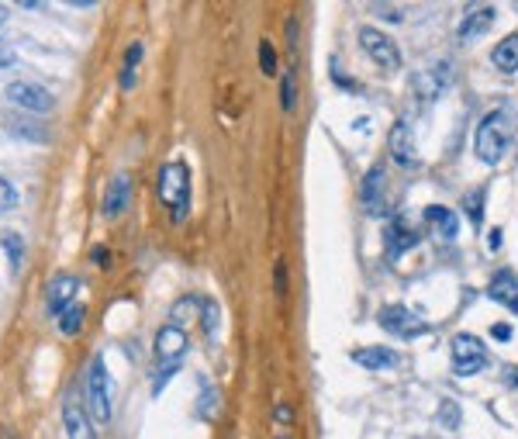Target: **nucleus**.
<instances>
[{
  "instance_id": "1",
  "label": "nucleus",
  "mask_w": 518,
  "mask_h": 439,
  "mask_svg": "<svg viewBox=\"0 0 518 439\" xmlns=\"http://www.w3.org/2000/svg\"><path fill=\"white\" fill-rule=\"evenodd\" d=\"M518 132V111L512 105H501L494 107L481 125H477V139H473V149H477V159L494 166L504 159L508 145L515 142Z\"/></svg>"
},
{
  "instance_id": "2",
  "label": "nucleus",
  "mask_w": 518,
  "mask_h": 439,
  "mask_svg": "<svg viewBox=\"0 0 518 439\" xmlns=\"http://www.w3.org/2000/svg\"><path fill=\"white\" fill-rule=\"evenodd\" d=\"M190 339L180 325L166 322L159 333H155V377H153V394H159L163 387L170 384V377L180 370V364L187 360Z\"/></svg>"
},
{
  "instance_id": "3",
  "label": "nucleus",
  "mask_w": 518,
  "mask_h": 439,
  "mask_svg": "<svg viewBox=\"0 0 518 439\" xmlns=\"http://www.w3.org/2000/svg\"><path fill=\"white\" fill-rule=\"evenodd\" d=\"M155 197H159V205L173 215V222H184V218H187V208H190V170H187V163L170 159V163L159 170V180H155Z\"/></svg>"
},
{
  "instance_id": "4",
  "label": "nucleus",
  "mask_w": 518,
  "mask_h": 439,
  "mask_svg": "<svg viewBox=\"0 0 518 439\" xmlns=\"http://www.w3.org/2000/svg\"><path fill=\"white\" fill-rule=\"evenodd\" d=\"M84 404H86V415H90L94 422H101V425L111 422V381H107L104 356H94V360H90V367H86Z\"/></svg>"
},
{
  "instance_id": "5",
  "label": "nucleus",
  "mask_w": 518,
  "mask_h": 439,
  "mask_svg": "<svg viewBox=\"0 0 518 439\" xmlns=\"http://www.w3.org/2000/svg\"><path fill=\"white\" fill-rule=\"evenodd\" d=\"M360 45L366 59L377 66L380 73H397L401 70V49L391 35H384L380 28H360Z\"/></svg>"
},
{
  "instance_id": "6",
  "label": "nucleus",
  "mask_w": 518,
  "mask_h": 439,
  "mask_svg": "<svg viewBox=\"0 0 518 439\" xmlns=\"http://www.w3.org/2000/svg\"><path fill=\"white\" fill-rule=\"evenodd\" d=\"M449 360H453V374L473 377V374H481L483 364H487V350H483V343L477 335L460 333V335H453V343H449Z\"/></svg>"
},
{
  "instance_id": "7",
  "label": "nucleus",
  "mask_w": 518,
  "mask_h": 439,
  "mask_svg": "<svg viewBox=\"0 0 518 439\" xmlns=\"http://www.w3.org/2000/svg\"><path fill=\"white\" fill-rule=\"evenodd\" d=\"M363 211L370 218H384L391 211V197H387V170L384 166H370L363 176V191H360Z\"/></svg>"
},
{
  "instance_id": "8",
  "label": "nucleus",
  "mask_w": 518,
  "mask_h": 439,
  "mask_svg": "<svg viewBox=\"0 0 518 439\" xmlns=\"http://www.w3.org/2000/svg\"><path fill=\"white\" fill-rule=\"evenodd\" d=\"M7 101L21 111H35V115H45L55 107V97H52L49 90L42 87V84H32V80H15V84H7Z\"/></svg>"
},
{
  "instance_id": "9",
  "label": "nucleus",
  "mask_w": 518,
  "mask_h": 439,
  "mask_svg": "<svg viewBox=\"0 0 518 439\" xmlns=\"http://www.w3.org/2000/svg\"><path fill=\"white\" fill-rule=\"evenodd\" d=\"M377 322L391 335H397V339H418V335L429 333V325L414 315V312H408L404 304H387V308H380Z\"/></svg>"
},
{
  "instance_id": "10",
  "label": "nucleus",
  "mask_w": 518,
  "mask_h": 439,
  "mask_svg": "<svg viewBox=\"0 0 518 439\" xmlns=\"http://www.w3.org/2000/svg\"><path fill=\"white\" fill-rule=\"evenodd\" d=\"M387 145H391V156H394L397 166H404V170H418V166H422L418 145H414V132H412V125L404 122V118H401V122H394Z\"/></svg>"
},
{
  "instance_id": "11",
  "label": "nucleus",
  "mask_w": 518,
  "mask_h": 439,
  "mask_svg": "<svg viewBox=\"0 0 518 439\" xmlns=\"http://www.w3.org/2000/svg\"><path fill=\"white\" fill-rule=\"evenodd\" d=\"M132 187H135V176L128 174V170H118V174L111 176V184L104 187V218H118L125 215V208L132 205Z\"/></svg>"
},
{
  "instance_id": "12",
  "label": "nucleus",
  "mask_w": 518,
  "mask_h": 439,
  "mask_svg": "<svg viewBox=\"0 0 518 439\" xmlns=\"http://www.w3.org/2000/svg\"><path fill=\"white\" fill-rule=\"evenodd\" d=\"M76 294H80V281L73 274H55L45 287V308H49L52 318H59L66 308L76 304Z\"/></svg>"
},
{
  "instance_id": "13",
  "label": "nucleus",
  "mask_w": 518,
  "mask_h": 439,
  "mask_svg": "<svg viewBox=\"0 0 518 439\" xmlns=\"http://www.w3.org/2000/svg\"><path fill=\"white\" fill-rule=\"evenodd\" d=\"M414 243H418V232L408 225V218H404V215H394V218H391V225H387V256L397 260L401 253L414 249Z\"/></svg>"
},
{
  "instance_id": "14",
  "label": "nucleus",
  "mask_w": 518,
  "mask_h": 439,
  "mask_svg": "<svg viewBox=\"0 0 518 439\" xmlns=\"http://www.w3.org/2000/svg\"><path fill=\"white\" fill-rule=\"evenodd\" d=\"M63 425H66L69 439H97L94 436V419L86 415V404L73 402V398L63 404Z\"/></svg>"
},
{
  "instance_id": "15",
  "label": "nucleus",
  "mask_w": 518,
  "mask_h": 439,
  "mask_svg": "<svg viewBox=\"0 0 518 439\" xmlns=\"http://www.w3.org/2000/svg\"><path fill=\"white\" fill-rule=\"evenodd\" d=\"M487 294L498 301V304H504L508 312H515L518 315V274L515 270H498V274L491 277Z\"/></svg>"
},
{
  "instance_id": "16",
  "label": "nucleus",
  "mask_w": 518,
  "mask_h": 439,
  "mask_svg": "<svg viewBox=\"0 0 518 439\" xmlns=\"http://www.w3.org/2000/svg\"><path fill=\"white\" fill-rule=\"evenodd\" d=\"M425 225H429V232L435 239L449 243V239H456V232H460V215H453V211L443 208V205H429V208H425Z\"/></svg>"
},
{
  "instance_id": "17",
  "label": "nucleus",
  "mask_w": 518,
  "mask_h": 439,
  "mask_svg": "<svg viewBox=\"0 0 518 439\" xmlns=\"http://www.w3.org/2000/svg\"><path fill=\"white\" fill-rule=\"evenodd\" d=\"M491 25H494V7H483V4H477V7H470L466 11L463 25H460V42H470V38L483 35V32H491Z\"/></svg>"
},
{
  "instance_id": "18",
  "label": "nucleus",
  "mask_w": 518,
  "mask_h": 439,
  "mask_svg": "<svg viewBox=\"0 0 518 439\" xmlns=\"http://www.w3.org/2000/svg\"><path fill=\"white\" fill-rule=\"evenodd\" d=\"M491 63H494L501 73H518V32L504 35L498 45L491 49Z\"/></svg>"
},
{
  "instance_id": "19",
  "label": "nucleus",
  "mask_w": 518,
  "mask_h": 439,
  "mask_svg": "<svg viewBox=\"0 0 518 439\" xmlns=\"http://www.w3.org/2000/svg\"><path fill=\"white\" fill-rule=\"evenodd\" d=\"M353 360L366 370H387L397 364V353L387 350V346H363V350L353 353Z\"/></svg>"
},
{
  "instance_id": "20",
  "label": "nucleus",
  "mask_w": 518,
  "mask_h": 439,
  "mask_svg": "<svg viewBox=\"0 0 518 439\" xmlns=\"http://www.w3.org/2000/svg\"><path fill=\"white\" fill-rule=\"evenodd\" d=\"M201 312H204V301H201V298H180L176 304H173L170 322H173V325H180V329H184V325H194Z\"/></svg>"
},
{
  "instance_id": "21",
  "label": "nucleus",
  "mask_w": 518,
  "mask_h": 439,
  "mask_svg": "<svg viewBox=\"0 0 518 439\" xmlns=\"http://www.w3.org/2000/svg\"><path fill=\"white\" fill-rule=\"evenodd\" d=\"M84 315H86V308L76 301L73 308H66L63 315H59V333L63 335H76L80 329H84Z\"/></svg>"
},
{
  "instance_id": "22",
  "label": "nucleus",
  "mask_w": 518,
  "mask_h": 439,
  "mask_svg": "<svg viewBox=\"0 0 518 439\" xmlns=\"http://www.w3.org/2000/svg\"><path fill=\"white\" fill-rule=\"evenodd\" d=\"M138 59H142V45H128V55H125V70H121V87L128 90L132 84H135V66Z\"/></svg>"
},
{
  "instance_id": "23",
  "label": "nucleus",
  "mask_w": 518,
  "mask_h": 439,
  "mask_svg": "<svg viewBox=\"0 0 518 439\" xmlns=\"http://www.w3.org/2000/svg\"><path fill=\"white\" fill-rule=\"evenodd\" d=\"M463 211L470 215V222H473V225H481V222H483V187H477V191L466 194Z\"/></svg>"
},
{
  "instance_id": "24",
  "label": "nucleus",
  "mask_w": 518,
  "mask_h": 439,
  "mask_svg": "<svg viewBox=\"0 0 518 439\" xmlns=\"http://www.w3.org/2000/svg\"><path fill=\"white\" fill-rule=\"evenodd\" d=\"M280 105H284V111H294V107H297V73H294V70L284 73V90H280Z\"/></svg>"
},
{
  "instance_id": "25",
  "label": "nucleus",
  "mask_w": 518,
  "mask_h": 439,
  "mask_svg": "<svg viewBox=\"0 0 518 439\" xmlns=\"http://www.w3.org/2000/svg\"><path fill=\"white\" fill-rule=\"evenodd\" d=\"M259 70L266 73V76H274L276 73V49L270 45V38L259 42Z\"/></svg>"
},
{
  "instance_id": "26",
  "label": "nucleus",
  "mask_w": 518,
  "mask_h": 439,
  "mask_svg": "<svg viewBox=\"0 0 518 439\" xmlns=\"http://www.w3.org/2000/svg\"><path fill=\"white\" fill-rule=\"evenodd\" d=\"M4 249H7V256H11V270H17V266H21V253H25V243H21V235L7 232V235H4Z\"/></svg>"
},
{
  "instance_id": "27",
  "label": "nucleus",
  "mask_w": 518,
  "mask_h": 439,
  "mask_svg": "<svg viewBox=\"0 0 518 439\" xmlns=\"http://www.w3.org/2000/svg\"><path fill=\"white\" fill-rule=\"evenodd\" d=\"M201 325H204L207 335H214L218 329V304L214 301H204V312H201Z\"/></svg>"
},
{
  "instance_id": "28",
  "label": "nucleus",
  "mask_w": 518,
  "mask_h": 439,
  "mask_svg": "<svg viewBox=\"0 0 518 439\" xmlns=\"http://www.w3.org/2000/svg\"><path fill=\"white\" fill-rule=\"evenodd\" d=\"M15 205H17V191H15V184L0 176V211H11V208H15Z\"/></svg>"
},
{
  "instance_id": "29",
  "label": "nucleus",
  "mask_w": 518,
  "mask_h": 439,
  "mask_svg": "<svg viewBox=\"0 0 518 439\" xmlns=\"http://www.w3.org/2000/svg\"><path fill=\"white\" fill-rule=\"evenodd\" d=\"M374 11H380V15H387V18H391V21H401V18H404V11H401V7H391V4H377Z\"/></svg>"
},
{
  "instance_id": "30",
  "label": "nucleus",
  "mask_w": 518,
  "mask_h": 439,
  "mask_svg": "<svg viewBox=\"0 0 518 439\" xmlns=\"http://www.w3.org/2000/svg\"><path fill=\"white\" fill-rule=\"evenodd\" d=\"M11 63H15V49L0 42V70H4V66H11Z\"/></svg>"
},
{
  "instance_id": "31",
  "label": "nucleus",
  "mask_w": 518,
  "mask_h": 439,
  "mask_svg": "<svg viewBox=\"0 0 518 439\" xmlns=\"http://www.w3.org/2000/svg\"><path fill=\"white\" fill-rule=\"evenodd\" d=\"M494 339H501V343L512 339V329H508V325H494Z\"/></svg>"
},
{
  "instance_id": "32",
  "label": "nucleus",
  "mask_w": 518,
  "mask_h": 439,
  "mask_svg": "<svg viewBox=\"0 0 518 439\" xmlns=\"http://www.w3.org/2000/svg\"><path fill=\"white\" fill-rule=\"evenodd\" d=\"M504 377H508V387H515V391H518V370L508 367V370H504Z\"/></svg>"
},
{
  "instance_id": "33",
  "label": "nucleus",
  "mask_w": 518,
  "mask_h": 439,
  "mask_svg": "<svg viewBox=\"0 0 518 439\" xmlns=\"http://www.w3.org/2000/svg\"><path fill=\"white\" fill-rule=\"evenodd\" d=\"M276 419H280V422H291V408H287V404H280V412H276Z\"/></svg>"
},
{
  "instance_id": "34",
  "label": "nucleus",
  "mask_w": 518,
  "mask_h": 439,
  "mask_svg": "<svg viewBox=\"0 0 518 439\" xmlns=\"http://www.w3.org/2000/svg\"><path fill=\"white\" fill-rule=\"evenodd\" d=\"M487 246H491V249H498V246H501V232H498V229L491 232V243H487Z\"/></svg>"
},
{
  "instance_id": "35",
  "label": "nucleus",
  "mask_w": 518,
  "mask_h": 439,
  "mask_svg": "<svg viewBox=\"0 0 518 439\" xmlns=\"http://www.w3.org/2000/svg\"><path fill=\"white\" fill-rule=\"evenodd\" d=\"M4 21H7V4H0V28H4Z\"/></svg>"
},
{
  "instance_id": "36",
  "label": "nucleus",
  "mask_w": 518,
  "mask_h": 439,
  "mask_svg": "<svg viewBox=\"0 0 518 439\" xmlns=\"http://www.w3.org/2000/svg\"><path fill=\"white\" fill-rule=\"evenodd\" d=\"M276 439H287V436H276Z\"/></svg>"
},
{
  "instance_id": "37",
  "label": "nucleus",
  "mask_w": 518,
  "mask_h": 439,
  "mask_svg": "<svg viewBox=\"0 0 518 439\" xmlns=\"http://www.w3.org/2000/svg\"><path fill=\"white\" fill-rule=\"evenodd\" d=\"M4 439H11V436H4Z\"/></svg>"
}]
</instances>
